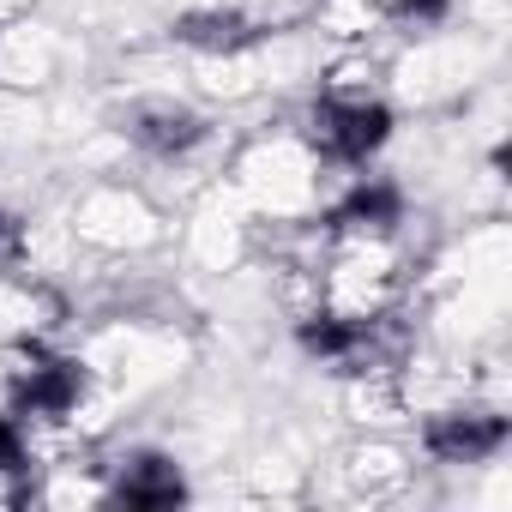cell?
<instances>
[{
  "mask_svg": "<svg viewBox=\"0 0 512 512\" xmlns=\"http://www.w3.org/2000/svg\"><path fill=\"white\" fill-rule=\"evenodd\" d=\"M127 133H133V145L151 151V157H181V151H193V145L205 139V121H199L193 109L157 103V109H139Z\"/></svg>",
  "mask_w": 512,
  "mask_h": 512,
  "instance_id": "277c9868",
  "label": "cell"
},
{
  "mask_svg": "<svg viewBox=\"0 0 512 512\" xmlns=\"http://www.w3.org/2000/svg\"><path fill=\"white\" fill-rule=\"evenodd\" d=\"M386 133H392L386 103H368V97H320L314 103V145L332 163H368L386 145Z\"/></svg>",
  "mask_w": 512,
  "mask_h": 512,
  "instance_id": "6da1fadb",
  "label": "cell"
},
{
  "mask_svg": "<svg viewBox=\"0 0 512 512\" xmlns=\"http://www.w3.org/2000/svg\"><path fill=\"white\" fill-rule=\"evenodd\" d=\"M392 13H398V19H440L446 0H392Z\"/></svg>",
  "mask_w": 512,
  "mask_h": 512,
  "instance_id": "9c48e42d",
  "label": "cell"
},
{
  "mask_svg": "<svg viewBox=\"0 0 512 512\" xmlns=\"http://www.w3.org/2000/svg\"><path fill=\"white\" fill-rule=\"evenodd\" d=\"M398 223V193L392 187H356L338 211H332V229H350V235H368V229H392Z\"/></svg>",
  "mask_w": 512,
  "mask_h": 512,
  "instance_id": "8992f818",
  "label": "cell"
},
{
  "mask_svg": "<svg viewBox=\"0 0 512 512\" xmlns=\"http://www.w3.org/2000/svg\"><path fill=\"white\" fill-rule=\"evenodd\" d=\"M19 247V223L7 217V211H0V260H7V253Z\"/></svg>",
  "mask_w": 512,
  "mask_h": 512,
  "instance_id": "30bf717a",
  "label": "cell"
},
{
  "mask_svg": "<svg viewBox=\"0 0 512 512\" xmlns=\"http://www.w3.org/2000/svg\"><path fill=\"white\" fill-rule=\"evenodd\" d=\"M25 458V440H19V428H13V416H0V470H13Z\"/></svg>",
  "mask_w": 512,
  "mask_h": 512,
  "instance_id": "ba28073f",
  "label": "cell"
},
{
  "mask_svg": "<svg viewBox=\"0 0 512 512\" xmlns=\"http://www.w3.org/2000/svg\"><path fill=\"white\" fill-rule=\"evenodd\" d=\"M181 494H187L181 470H175L169 458H157V452L133 458V464L115 476V500H121V506H175Z\"/></svg>",
  "mask_w": 512,
  "mask_h": 512,
  "instance_id": "5b68a950",
  "label": "cell"
},
{
  "mask_svg": "<svg viewBox=\"0 0 512 512\" xmlns=\"http://www.w3.org/2000/svg\"><path fill=\"white\" fill-rule=\"evenodd\" d=\"M506 446V416H488V410H458V416H434L428 422V452L446 458V464H476L488 452Z\"/></svg>",
  "mask_w": 512,
  "mask_h": 512,
  "instance_id": "3957f363",
  "label": "cell"
},
{
  "mask_svg": "<svg viewBox=\"0 0 512 512\" xmlns=\"http://www.w3.org/2000/svg\"><path fill=\"white\" fill-rule=\"evenodd\" d=\"M79 392H85V380H79V368L67 356L31 350L25 368L13 374V410H25V416H61V410L79 404Z\"/></svg>",
  "mask_w": 512,
  "mask_h": 512,
  "instance_id": "7a4b0ae2",
  "label": "cell"
},
{
  "mask_svg": "<svg viewBox=\"0 0 512 512\" xmlns=\"http://www.w3.org/2000/svg\"><path fill=\"white\" fill-rule=\"evenodd\" d=\"M175 37L193 43V49H241V43H253L260 31H253L247 19H235V13H193V19L175 25Z\"/></svg>",
  "mask_w": 512,
  "mask_h": 512,
  "instance_id": "52a82bcc",
  "label": "cell"
}]
</instances>
